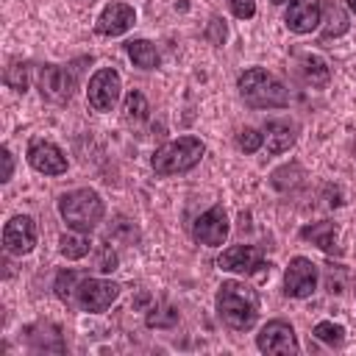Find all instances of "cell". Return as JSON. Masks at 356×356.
<instances>
[{"label":"cell","mask_w":356,"mask_h":356,"mask_svg":"<svg viewBox=\"0 0 356 356\" xmlns=\"http://www.w3.org/2000/svg\"><path fill=\"white\" fill-rule=\"evenodd\" d=\"M217 314L234 331L253 328L259 317V292L242 281H222L217 292Z\"/></svg>","instance_id":"6da1fadb"},{"label":"cell","mask_w":356,"mask_h":356,"mask_svg":"<svg viewBox=\"0 0 356 356\" xmlns=\"http://www.w3.org/2000/svg\"><path fill=\"white\" fill-rule=\"evenodd\" d=\"M236 86H239L242 100H245L248 106H253V108H284V106L289 103L286 86H284L273 72H267V70H261V67L245 70V72L239 75Z\"/></svg>","instance_id":"7a4b0ae2"},{"label":"cell","mask_w":356,"mask_h":356,"mask_svg":"<svg viewBox=\"0 0 356 356\" xmlns=\"http://www.w3.org/2000/svg\"><path fill=\"white\" fill-rule=\"evenodd\" d=\"M203 153H206V145L197 136H178V139L161 145L153 153L150 164H153V172L161 175V178L181 175V172H189L192 167H197Z\"/></svg>","instance_id":"3957f363"},{"label":"cell","mask_w":356,"mask_h":356,"mask_svg":"<svg viewBox=\"0 0 356 356\" xmlns=\"http://www.w3.org/2000/svg\"><path fill=\"white\" fill-rule=\"evenodd\" d=\"M103 200L95 189H72L58 197V214L61 220L75 231H92L103 220Z\"/></svg>","instance_id":"277c9868"},{"label":"cell","mask_w":356,"mask_h":356,"mask_svg":"<svg viewBox=\"0 0 356 356\" xmlns=\"http://www.w3.org/2000/svg\"><path fill=\"white\" fill-rule=\"evenodd\" d=\"M78 86V75L72 67H58V64H44L39 70V92L47 103L64 106L72 100Z\"/></svg>","instance_id":"5b68a950"},{"label":"cell","mask_w":356,"mask_h":356,"mask_svg":"<svg viewBox=\"0 0 356 356\" xmlns=\"http://www.w3.org/2000/svg\"><path fill=\"white\" fill-rule=\"evenodd\" d=\"M256 345L261 353H275V356H292L300 350L295 328L286 320H270L259 334H256Z\"/></svg>","instance_id":"8992f818"},{"label":"cell","mask_w":356,"mask_h":356,"mask_svg":"<svg viewBox=\"0 0 356 356\" xmlns=\"http://www.w3.org/2000/svg\"><path fill=\"white\" fill-rule=\"evenodd\" d=\"M120 89H122V83H120L117 70H111V67L97 70V72L89 78V89H86L89 106H92L95 111H111L114 103L120 100Z\"/></svg>","instance_id":"52a82bcc"},{"label":"cell","mask_w":356,"mask_h":356,"mask_svg":"<svg viewBox=\"0 0 356 356\" xmlns=\"http://www.w3.org/2000/svg\"><path fill=\"white\" fill-rule=\"evenodd\" d=\"M317 264L306 256H295L284 273V292L289 298H309L317 289Z\"/></svg>","instance_id":"ba28073f"},{"label":"cell","mask_w":356,"mask_h":356,"mask_svg":"<svg viewBox=\"0 0 356 356\" xmlns=\"http://www.w3.org/2000/svg\"><path fill=\"white\" fill-rule=\"evenodd\" d=\"M75 292H78V306L83 312H106L120 298V284L106 278H83Z\"/></svg>","instance_id":"9c48e42d"},{"label":"cell","mask_w":356,"mask_h":356,"mask_svg":"<svg viewBox=\"0 0 356 356\" xmlns=\"http://www.w3.org/2000/svg\"><path fill=\"white\" fill-rule=\"evenodd\" d=\"M36 245V222L28 214H17L3 228V248L11 256H25Z\"/></svg>","instance_id":"30bf717a"},{"label":"cell","mask_w":356,"mask_h":356,"mask_svg":"<svg viewBox=\"0 0 356 356\" xmlns=\"http://www.w3.org/2000/svg\"><path fill=\"white\" fill-rule=\"evenodd\" d=\"M192 236L200 242V245H209V248H220L228 236V214L222 206H211L209 211H203L195 222H192Z\"/></svg>","instance_id":"8fae6325"},{"label":"cell","mask_w":356,"mask_h":356,"mask_svg":"<svg viewBox=\"0 0 356 356\" xmlns=\"http://www.w3.org/2000/svg\"><path fill=\"white\" fill-rule=\"evenodd\" d=\"M28 164L36 172H44V175H61V172H67L64 153L53 142H44V139H33L28 145Z\"/></svg>","instance_id":"7c38bea8"},{"label":"cell","mask_w":356,"mask_h":356,"mask_svg":"<svg viewBox=\"0 0 356 356\" xmlns=\"http://www.w3.org/2000/svg\"><path fill=\"white\" fill-rule=\"evenodd\" d=\"M320 17H323L320 0H292L284 14V22L292 33H312L320 25Z\"/></svg>","instance_id":"4fadbf2b"},{"label":"cell","mask_w":356,"mask_h":356,"mask_svg":"<svg viewBox=\"0 0 356 356\" xmlns=\"http://www.w3.org/2000/svg\"><path fill=\"white\" fill-rule=\"evenodd\" d=\"M217 267L228 270V273H245L248 275V273L264 267V259H261V250L256 245H234V248L220 253Z\"/></svg>","instance_id":"5bb4252c"},{"label":"cell","mask_w":356,"mask_h":356,"mask_svg":"<svg viewBox=\"0 0 356 356\" xmlns=\"http://www.w3.org/2000/svg\"><path fill=\"white\" fill-rule=\"evenodd\" d=\"M136 11L128 3H108L97 17V33L100 36H122L128 28H134Z\"/></svg>","instance_id":"9a60e30c"},{"label":"cell","mask_w":356,"mask_h":356,"mask_svg":"<svg viewBox=\"0 0 356 356\" xmlns=\"http://www.w3.org/2000/svg\"><path fill=\"white\" fill-rule=\"evenodd\" d=\"M298 139V128L295 122H286V120H270L264 125V142H267V153L278 156L284 150H289Z\"/></svg>","instance_id":"2e32d148"},{"label":"cell","mask_w":356,"mask_h":356,"mask_svg":"<svg viewBox=\"0 0 356 356\" xmlns=\"http://www.w3.org/2000/svg\"><path fill=\"white\" fill-rule=\"evenodd\" d=\"M300 236L306 242L317 245L325 253H337L339 250V245H337V225L331 220H320V222H312V225L300 228Z\"/></svg>","instance_id":"e0dca14e"},{"label":"cell","mask_w":356,"mask_h":356,"mask_svg":"<svg viewBox=\"0 0 356 356\" xmlns=\"http://www.w3.org/2000/svg\"><path fill=\"white\" fill-rule=\"evenodd\" d=\"M125 50H128L131 61H134L139 70H156V67H159V50H156L153 42H147V39H131V42L125 44Z\"/></svg>","instance_id":"ac0fdd59"},{"label":"cell","mask_w":356,"mask_h":356,"mask_svg":"<svg viewBox=\"0 0 356 356\" xmlns=\"http://www.w3.org/2000/svg\"><path fill=\"white\" fill-rule=\"evenodd\" d=\"M150 114V106H147V97L139 92V89H131L122 100V120L128 125H142Z\"/></svg>","instance_id":"d6986e66"},{"label":"cell","mask_w":356,"mask_h":356,"mask_svg":"<svg viewBox=\"0 0 356 356\" xmlns=\"http://www.w3.org/2000/svg\"><path fill=\"white\" fill-rule=\"evenodd\" d=\"M300 70H303V78H306L312 86H325V83L331 81L328 64H325L320 56H314V53L300 56Z\"/></svg>","instance_id":"ffe728a7"},{"label":"cell","mask_w":356,"mask_h":356,"mask_svg":"<svg viewBox=\"0 0 356 356\" xmlns=\"http://www.w3.org/2000/svg\"><path fill=\"white\" fill-rule=\"evenodd\" d=\"M58 250H61V256H67V259H83L89 250H92V242L83 236V231H67V234H61L58 236Z\"/></svg>","instance_id":"44dd1931"},{"label":"cell","mask_w":356,"mask_h":356,"mask_svg":"<svg viewBox=\"0 0 356 356\" xmlns=\"http://www.w3.org/2000/svg\"><path fill=\"white\" fill-rule=\"evenodd\" d=\"M145 323H147V328H172L178 323V309L170 303H159L156 309L147 312Z\"/></svg>","instance_id":"7402d4cb"},{"label":"cell","mask_w":356,"mask_h":356,"mask_svg":"<svg viewBox=\"0 0 356 356\" xmlns=\"http://www.w3.org/2000/svg\"><path fill=\"white\" fill-rule=\"evenodd\" d=\"M6 86H11L14 92H25L28 89V81H31V67L25 61H14L11 67H6V75H3Z\"/></svg>","instance_id":"603a6c76"},{"label":"cell","mask_w":356,"mask_h":356,"mask_svg":"<svg viewBox=\"0 0 356 356\" xmlns=\"http://www.w3.org/2000/svg\"><path fill=\"white\" fill-rule=\"evenodd\" d=\"M312 334H314L320 342L331 345V348H339V345L345 342V328H342L339 323H331V320H323V323H317Z\"/></svg>","instance_id":"cb8c5ba5"},{"label":"cell","mask_w":356,"mask_h":356,"mask_svg":"<svg viewBox=\"0 0 356 356\" xmlns=\"http://www.w3.org/2000/svg\"><path fill=\"white\" fill-rule=\"evenodd\" d=\"M348 31V17L339 6H331L328 8V25L323 31V39H331V36H342Z\"/></svg>","instance_id":"d4e9b609"},{"label":"cell","mask_w":356,"mask_h":356,"mask_svg":"<svg viewBox=\"0 0 356 356\" xmlns=\"http://www.w3.org/2000/svg\"><path fill=\"white\" fill-rule=\"evenodd\" d=\"M236 145H239V150H245V153H256V150L264 145V134L256 131V128H242V131L236 134Z\"/></svg>","instance_id":"484cf974"},{"label":"cell","mask_w":356,"mask_h":356,"mask_svg":"<svg viewBox=\"0 0 356 356\" xmlns=\"http://www.w3.org/2000/svg\"><path fill=\"white\" fill-rule=\"evenodd\" d=\"M75 281H78L75 270H61V273L56 275V286H53V289H56V298H58V300H64V303H70Z\"/></svg>","instance_id":"4316f807"},{"label":"cell","mask_w":356,"mask_h":356,"mask_svg":"<svg viewBox=\"0 0 356 356\" xmlns=\"http://www.w3.org/2000/svg\"><path fill=\"white\" fill-rule=\"evenodd\" d=\"M225 33H228V31H225V22H222L220 17H211V22H209V28H206V39L220 47V44L225 42Z\"/></svg>","instance_id":"83f0119b"},{"label":"cell","mask_w":356,"mask_h":356,"mask_svg":"<svg viewBox=\"0 0 356 356\" xmlns=\"http://www.w3.org/2000/svg\"><path fill=\"white\" fill-rule=\"evenodd\" d=\"M228 6L236 19H250L256 14V0H228Z\"/></svg>","instance_id":"f1b7e54d"},{"label":"cell","mask_w":356,"mask_h":356,"mask_svg":"<svg viewBox=\"0 0 356 356\" xmlns=\"http://www.w3.org/2000/svg\"><path fill=\"white\" fill-rule=\"evenodd\" d=\"M97 270L100 273H111V270H117V253L106 245V248H100V253H97Z\"/></svg>","instance_id":"f546056e"},{"label":"cell","mask_w":356,"mask_h":356,"mask_svg":"<svg viewBox=\"0 0 356 356\" xmlns=\"http://www.w3.org/2000/svg\"><path fill=\"white\" fill-rule=\"evenodd\" d=\"M11 172H14V156L8 147H3V181H8Z\"/></svg>","instance_id":"4dcf8cb0"},{"label":"cell","mask_w":356,"mask_h":356,"mask_svg":"<svg viewBox=\"0 0 356 356\" xmlns=\"http://www.w3.org/2000/svg\"><path fill=\"white\" fill-rule=\"evenodd\" d=\"M345 6H348V8L353 11V14H356V0H345Z\"/></svg>","instance_id":"1f68e13d"},{"label":"cell","mask_w":356,"mask_h":356,"mask_svg":"<svg viewBox=\"0 0 356 356\" xmlns=\"http://www.w3.org/2000/svg\"><path fill=\"white\" fill-rule=\"evenodd\" d=\"M273 3H275V6H281V3H286V0H273Z\"/></svg>","instance_id":"d6a6232c"}]
</instances>
